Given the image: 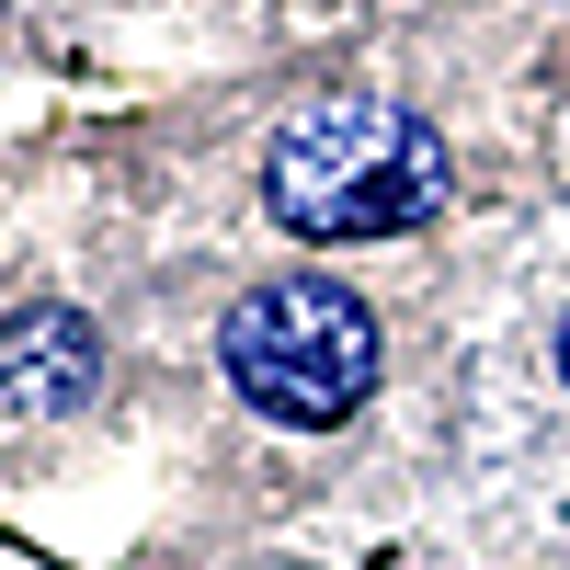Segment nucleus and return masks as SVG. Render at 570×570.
<instances>
[{"label":"nucleus","mask_w":570,"mask_h":570,"mask_svg":"<svg viewBox=\"0 0 570 570\" xmlns=\"http://www.w3.org/2000/svg\"><path fill=\"white\" fill-rule=\"evenodd\" d=\"M263 206L297 240H389L445 206V137L400 104H320L274 137Z\"/></svg>","instance_id":"f257e3e1"},{"label":"nucleus","mask_w":570,"mask_h":570,"mask_svg":"<svg viewBox=\"0 0 570 570\" xmlns=\"http://www.w3.org/2000/svg\"><path fill=\"white\" fill-rule=\"evenodd\" d=\"M228 389H240L263 422L285 434H331L354 422V400L376 389V320L320 274H285V285H252L228 308Z\"/></svg>","instance_id":"f03ea898"},{"label":"nucleus","mask_w":570,"mask_h":570,"mask_svg":"<svg viewBox=\"0 0 570 570\" xmlns=\"http://www.w3.org/2000/svg\"><path fill=\"white\" fill-rule=\"evenodd\" d=\"M91 376H104V343H91L80 308L46 297V308L0 320V400H12V411H80Z\"/></svg>","instance_id":"7ed1b4c3"},{"label":"nucleus","mask_w":570,"mask_h":570,"mask_svg":"<svg viewBox=\"0 0 570 570\" xmlns=\"http://www.w3.org/2000/svg\"><path fill=\"white\" fill-rule=\"evenodd\" d=\"M559 376H570V320H559Z\"/></svg>","instance_id":"20e7f679"}]
</instances>
